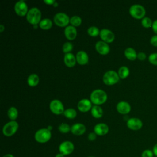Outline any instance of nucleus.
Returning a JSON list of instances; mask_svg holds the SVG:
<instances>
[{
	"instance_id": "nucleus-45",
	"label": "nucleus",
	"mask_w": 157,
	"mask_h": 157,
	"mask_svg": "<svg viewBox=\"0 0 157 157\" xmlns=\"http://www.w3.org/2000/svg\"><path fill=\"white\" fill-rule=\"evenodd\" d=\"M39 26L38 25H33V28L36 29H37L38 27H39Z\"/></svg>"
},
{
	"instance_id": "nucleus-20",
	"label": "nucleus",
	"mask_w": 157,
	"mask_h": 157,
	"mask_svg": "<svg viewBox=\"0 0 157 157\" xmlns=\"http://www.w3.org/2000/svg\"><path fill=\"white\" fill-rule=\"evenodd\" d=\"M76 58L72 53H68L64 54V63L65 65L68 67H72L76 64Z\"/></svg>"
},
{
	"instance_id": "nucleus-6",
	"label": "nucleus",
	"mask_w": 157,
	"mask_h": 157,
	"mask_svg": "<svg viewBox=\"0 0 157 157\" xmlns=\"http://www.w3.org/2000/svg\"><path fill=\"white\" fill-rule=\"evenodd\" d=\"M19 125L16 121H10L5 124L2 128V134L6 137L14 135L18 129Z\"/></svg>"
},
{
	"instance_id": "nucleus-32",
	"label": "nucleus",
	"mask_w": 157,
	"mask_h": 157,
	"mask_svg": "<svg viewBox=\"0 0 157 157\" xmlns=\"http://www.w3.org/2000/svg\"><path fill=\"white\" fill-rule=\"evenodd\" d=\"M72 48H73V45L71 42H65L62 47V50L65 54L71 53V52L72 50Z\"/></svg>"
},
{
	"instance_id": "nucleus-12",
	"label": "nucleus",
	"mask_w": 157,
	"mask_h": 157,
	"mask_svg": "<svg viewBox=\"0 0 157 157\" xmlns=\"http://www.w3.org/2000/svg\"><path fill=\"white\" fill-rule=\"evenodd\" d=\"M126 126L129 129L132 131H137L142 128L143 123L139 118L133 117L128 119L126 121Z\"/></svg>"
},
{
	"instance_id": "nucleus-18",
	"label": "nucleus",
	"mask_w": 157,
	"mask_h": 157,
	"mask_svg": "<svg viewBox=\"0 0 157 157\" xmlns=\"http://www.w3.org/2000/svg\"><path fill=\"white\" fill-rule=\"evenodd\" d=\"M64 36L66 37L67 39L69 40H74L77 34V31L75 28V27L72 26V25H68L66 26L64 31Z\"/></svg>"
},
{
	"instance_id": "nucleus-15",
	"label": "nucleus",
	"mask_w": 157,
	"mask_h": 157,
	"mask_svg": "<svg viewBox=\"0 0 157 157\" xmlns=\"http://www.w3.org/2000/svg\"><path fill=\"white\" fill-rule=\"evenodd\" d=\"M116 109L118 113L122 115H126L130 112L131 107L130 104L126 101H120L116 106Z\"/></svg>"
},
{
	"instance_id": "nucleus-4",
	"label": "nucleus",
	"mask_w": 157,
	"mask_h": 157,
	"mask_svg": "<svg viewBox=\"0 0 157 157\" xmlns=\"http://www.w3.org/2000/svg\"><path fill=\"white\" fill-rule=\"evenodd\" d=\"M129 12L132 17L139 20L145 17L146 10L144 7L140 4H133L130 7Z\"/></svg>"
},
{
	"instance_id": "nucleus-44",
	"label": "nucleus",
	"mask_w": 157,
	"mask_h": 157,
	"mask_svg": "<svg viewBox=\"0 0 157 157\" xmlns=\"http://www.w3.org/2000/svg\"><path fill=\"white\" fill-rule=\"evenodd\" d=\"M53 6L54 7H58V3L57 2H56V1H55V2L53 4Z\"/></svg>"
},
{
	"instance_id": "nucleus-31",
	"label": "nucleus",
	"mask_w": 157,
	"mask_h": 157,
	"mask_svg": "<svg viewBox=\"0 0 157 157\" xmlns=\"http://www.w3.org/2000/svg\"><path fill=\"white\" fill-rule=\"evenodd\" d=\"M141 24L143 27H144L145 28H150L152 26L153 21H151V18H150L149 17H145L144 18H143L142 19Z\"/></svg>"
},
{
	"instance_id": "nucleus-1",
	"label": "nucleus",
	"mask_w": 157,
	"mask_h": 157,
	"mask_svg": "<svg viewBox=\"0 0 157 157\" xmlns=\"http://www.w3.org/2000/svg\"><path fill=\"white\" fill-rule=\"evenodd\" d=\"M107 99L106 92L101 89H96L90 94V101L92 104L96 105H100L104 104Z\"/></svg>"
},
{
	"instance_id": "nucleus-46",
	"label": "nucleus",
	"mask_w": 157,
	"mask_h": 157,
	"mask_svg": "<svg viewBox=\"0 0 157 157\" xmlns=\"http://www.w3.org/2000/svg\"><path fill=\"white\" fill-rule=\"evenodd\" d=\"M47 129H48V130L51 131V130L52 129V126H48V127H47Z\"/></svg>"
},
{
	"instance_id": "nucleus-16",
	"label": "nucleus",
	"mask_w": 157,
	"mask_h": 157,
	"mask_svg": "<svg viewBox=\"0 0 157 157\" xmlns=\"http://www.w3.org/2000/svg\"><path fill=\"white\" fill-rule=\"evenodd\" d=\"M109 131V128L108 125L104 123H98L94 127V132L97 136H104L106 135Z\"/></svg>"
},
{
	"instance_id": "nucleus-2",
	"label": "nucleus",
	"mask_w": 157,
	"mask_h": 157,
	"mask_svg": "<svg viewBox=\"0 0 157 157\" xmlns=\"http://www.w3.org/2000/svg\"><path fill=\"white\" fill-rule=\"evenodd\" d=\"M41 16L42 14L39 9L32 7L28 10L26 18L28 22L33 26L39 24L41 21Z\"/></svg>"
},
{
	"instance_id": "nucleus-14",
	"label": "nucleus",
	"mask_w": 157,
	"mask_h": 157,
	"mask_svg": "<svg viewBox=\"0 0 157 157\" xmlns=\"http://www.w3.org/2000/svg\"><path fill=\"white\" fill-rule=\"evenodd\" d=\"M92 107V102L88 99H82L77 103V108L82 112H88Z\"/></svg>"
},
{
	"instance_id": "nucleus-27",
	"label": "nucleus",
	"mask_w": 157,
	"mask_h": 157,
	"mask_svg": "<svg viewBox=\"0 0 157 157\" xmlns=\"http://www.w3.org/2000/svg\"><path fill=\"white\" fill-rule=\"evenodd\" d=\"M63 115L68 119H74L77 116V112L72 108H69L64 111Z\"/></svg>"
},
{
	"instance_id": "nucleus-25",
	"label": "nucleus",
	"mask_w": 157,
	"mask_h": 157,
	"mask_svg": "<svg viewBox=\"0 0 157 157\" xmlns=\"http://www.w3.org/2000/svg\"><path fill=\"white\" fill-rule=\"evenodd\" d=\"M18 115V112L16 107H10L7 111V116L11 121H15Z\"/></svg>"
},
{
	"instance_id": "nucleus-34",
	"label": "nucleus",
	"mask_w": 157,
	"mask_h": 157,
	"mask_svg": "<svg viewBox=\"0 0 157 157\" xmlns=\"http://www.w3.org/2000/svg\"><path fill=\"white\" fill-rule=\"evenodd\" d=\"M154 153L153 150L146 149L144 150L141 154V157H153Z\"/></svg>"
},
{
	"instance_id": "nucleus-26",
	"label": "nucleus",
	"mask_w": 157,
	"mask_h": 157,
	"mask_svg": "<svg viewBox=\"0 0 157 157\" xmlns=\"http://www.w3.org/2000/svg\"><path fill=\"white\" fill-rule=\"evenodd\" d=\"M118 74L120 78H122V79L126 78V77H128L129 74V69L128 67L125 66H121L118 69Z\"/></svg>"
},
{
	"instance_id": "nucleus-24",
	"label": "nucleus",
	"mask_w": 157,
	"mask_h": 157,
	"mask_svg": "<svg viewBox=\"0 0 157 157\" xmlns=\"http://www.w3.org/2000/svg\"><path fill=\"white\" fill-rule=\"evenodd\" d=\"M53 25V22L50 18H44L41 20L39 23V27L43 30H48L50 29Z\"/></svg>"
},
{
	"instance_id": "nucleus-19",
	"label": "nucleus",
	"mask_w": 157,
	"mask_h": 157,
	"mask_svg": "<svg viewBox=\"0 0 157 157\" xmlns=\"http://www.w3.org/2000/svg\"><path fill=\"white\" fill-rule=\"evenodd\" d=\"M76 61L80 65H85L88 63L89 57L86 52L83 50L78 51L75 56Z\"/></svg>"
},
{
	"instance_id": "nucleus-11",
	"label": "nucleus",
	"mask_w": 157,
	"mask_h": 157,
	"mask_svg": "<svg viewBox=\"0 0 157 157\" xmlns=\"http://www.w3.org/2000/svg\"><path fill=\"white\" fill-rule=\"evenodd\" d=\"M99 36L102 41L106 43H111L115 39V35L113 33L110 29L104 28L100 31Z\"/></svg>"
},
{
	"instance_id": "nucleus-33",
	"label": "nucleus",
	"mask_w": 157,
	"mask_h": 157,
	"mask_svg": "<svg viewBox=\"0 0 157 157\" xmlns=\"http://www.w3.org/2000/svg\"><path fill=\"white\" fill-rule=\"evenodd\" d=\"M148 61L153 65L157 66V53H152L148 56Z\"/></svg>"
},
{
	"instance_id": "nucleus-39",
	"label": "nucleus",
	"mask_w": 157,
	"mask_h": 157,
	"mask_svg": "<svg viewBox=\"0 0 157 157\" xmlns=\"http://www.w3.org/2000/svg\"><path fill=\"white\" fill-rule=\"evenodd\" d=\"M44 2L47 4V5H53L55 2V0H45V1H44Z\"/></svg>"
},
{
	"instance_id": "nucleus-22",
	"label": "nucleus",
	"mask_w": 157,
	"mask_h": 157,
	"mask_svg": "<svg viewBox=\"0 0 157 157\" xmlns=\"http://www.w3.org/2000/svg\"><path fill=\"white\" fill-rule=\"evenodd\" d=\"M27 83L30 86H36L39 83V77L36 74H31L27 78Z\"/></svg>"
},
{
	"instance_id": "nucleus-17",
	"label": "nucleus",
	"mask_w": 157,
	"mask_h": 157,
	"mask_svg": "<svg viewBox=\"0 0 157 157\" xmlns=\"http://www.w3.org/2000/svg\"><path fill=\"white\" fill-rule=\"evenodd\" d=\"M86 131L85 126L80 123H77L72 124L71 127V132L75 136H81Z\"/></svg>"
},
{
	"instance_id": "nucleus-8",
	"label": "nucleus",
	"mask_w": 157,
	"mask_h": 157,
	"mask_svg": "<svg viewBox=\"0 0 157 157\" xmlns=\"http://www.w3.org/2000/svg\"><path fill=\"white\" fill-rule=\"evenodd\" d=\"M49 108L51 112L55 115H61L65 110L63 104L58 99L52 100L50 103Z\"/></svg>"
},
{
	"instance_id": "nucleus-21",
	"label": "nucleus",
	"mask_w": 157,
	"mask_h": 157,
	"mask_svg": "<svg viewBox=\"0 0 157 157\" xmlns=\"http://www.w3.org/2000/svg\"><path fill=\"white\" fill-rule=\"evenodd\" d=\"M124 54L125 57L130 61H134L137 57V52L132 47H128L126 48L124 50Z\"/></svg>"
},
{
	"instance_id": "nucleus-9",
	"label": "nucleus",
	"mask_w": 157,
	"mask_h": 157,
	"mask_svg": "<svg viewBox=\"0 0 157 157\" xmlns=\"http://www.w3.org/2000/svg\"><path fill=\"white\" fill-rule=\"evenodd\" d=\"M74 144L69 140H65L62 142L58 147L59 153H62L64 156L71 155L74 150Z\"/></svg>"
},
{
	"instance_id": "nucleus-28",
	"label": "nucleus",
	"mask_w": 157,
	"mask_h": 157,
	"mask_svg": "<svg viewBox=\"0 0 157 157\" xmlns=\"http://www.w3.org/2000/svg\"><path fill=\"white\" fill-rule=\"evenodd\" d=\"M82 18L77 15H74L70 18V23L74 27L79 26L82 24Z\"/></svg>"
},
{
	"instance_id": "nucleus-29",
	"label": "nucleus",
	"mask_w": 157,
	"mask_h": 157,
	"mask_svg": "<svg viewBox=\"0 0 157 157\" xmlns=\"http://www.w3.org/2000/svg\"><path fill=\"white\" fill-rule=\"evenodd\" d=\"M87 33L89 36H90L91 37H96L98 35H99L100 31L98 27L93 26H90V28H88Z\"/></svg>"
},
{
	"instance_id": "nucleus-40",
	"label": "nucleus",
	"mask_w": 157,
	"mask_h": 157,
	"mask_svg": "<svg viewBox=\"0 0 157 157\" xmlns=\"http://www.w3.org/2000/svg\"><path fill=\"white\" fill-rule=\"evenodd\" d=\"M153 152L154 153V155L157 157V143L154 145L153 148Z\"/></svg>"
},
{
	"instance_id": "nucleus-7",
	"label": "nucleus",
	"mask_w": 157,
	"mask_h": 157,
	"mask_svg": "<svg viewBox=\"0 0 157 157\" xmlns=\"http://www.w3.org/2000/svg\"><path fill=\"white\" fill-rule=\"evenodd\" d=\"M53 21L55 24L58 26L66 27L70 23V18L65 13L58 12L55 15Z\"/></svg>"
},
{
	"instance_id": "nucleus-10",
	"label": "nucleus",
	"mask_w": 157,
	"mask_h": 157,
	"mask_svg": "<svg viewBox=\"0 0 157 157\" xmlns=\"http://www.w3.org/2000/svg\"><path fill=\"white\" fill-rule=\"evenodd\" d=\"M14 10L16 14L20 17L26 16L28 12L27 4L23 0L17 2L14 6Z\"/></svg>"
},
{
	"instance_id": "nucleus-5",
	"label": "nucleus",
	"mask_w": 157,
	"mask_h": 157,
	"mask_svg": "<svg viewBox=\"0 0 157 157\" xmlns=\"http://www.w3.org/2000/svg\"><path fill=\"white\" fill-rule=\"evenodd\" d=\"M120 77L118 73L113 70L105 72L102 77V81L106 85H113L119 82Z\"/></svg>"
},
{
	"instance_id": "nucleus-47",
	"label": "nucleus",
	"mask_w": 157,
	"mask_h": 157,
	"mask_svg": "<svg viewBox=\"0 0 157 157\" xmlns=\"http://www.w3.org/2000/svg\"><path fill=\"white\" fill-rule=\"evenodd\" d=\"M88 157H94V156H88Z\"/></svg>"
},
{
	"instance_id": "nucleus-37",
	"label": "nucleus",
	"mask_w": 157,
	"mask_h": 157,
	"mask_svg": "<svg viewBox=\"0 0 157 157\" xmlns=\"http://www.w3.org/2000/svg\"><path fill=\"white\" fill-rule=\"evenodd\" d=\"M150 44L155 47H157V35L153 36L150 39Z\"/></svg>"
},
{
	"instance_id": "nucleus-35",
	"label": "nucleus",
	"mask_w": 157,
	"mask_h": 157,
	"mask_svg": "<svg viewBox=\"0 0 157 157\" xmlns=\"http://www.w3.org/2000/svg\"><path fill=\"white\" fill-rule=\"evenodd\" d=\"M97 135L94 132H91L88 135V139L90 141H94L96 140Z\"/></svg>"
},
{
	"instance_id": "nucleus-13",
	"label": "nucleus",
	"mask_w": 157,
	"mask_h": 157,
	"mask_svg": "<svg viewBox=\"0 0 157 157\" xmlns=\"http://www.w3.org/2000/svg\"><path fill=\"white\" fill-rule=\"evenodd\" d=\"M96 50L101 55H106L110 52V47L107 43L102 40L98 41L95 44Z\"/></svg>"
},
{
	"instance_id": "nucleus-38",
	"label": "nucleus",
	"mask_w": 157,
	"mask_h": 157,
	"mask_svg": "<svg viewBox=\"0 0 157 157\" xmlns=\"http://www.w3.org/2000/svg\"><path fill=\"white\" fill-rule=\"evenodd\" d=\"M151 28H152L153 31L157 35V19L155 20L154 21H153Z\"/></svg>"
},
{
	"instance_id": "nucleus-3",
	"label": "nucleus",
	"mask_w": 157,
	"mask_h": 157,
	"mask_svg": "<svg viewBox=\"0 0 157 157\" xmlns=\"http://www.w3.org/2000/svg\"><path fill=\"white\" fill-rule=\"evenodd\" d=\"M52 137L51 131L47 128H41L38 129L34 134L35 140L40 144L46 143L50 140Z\"/></svg>"
},
{
	"instance_id": "nucleus-42",
	"label": "nucleus",
	"mask_w": 157,
	"mask_h": 157,
	"mask_svg": "<svg viewBox=\"0 0 157 157\" xmlns=\"http://www.w3.org/2000/svg\"><path fill=\"white\" fill-rule=\"evenodd\" d=\"M2 157H14V156L12 155V154H10V153H7V154H6L4 155Z\"/></svg>"
},
{
	"instance_id": "nucleus-41",
	"label": "nucleus",
	"mask_w": 157,
	"mask_h": 157,
	"mask_svg": "<svg viewBox=\"0 0 157 157\" xmlns=\"http://www.w3.org/2000/svg\"><path fill=\"white\" fill-rule=\"evenodd\" d=\"M4 29H5V26L3 25H2V24L0 25V32L1 33L3 32L4 31Z\"/></svg>"
},
{
	"instance_id": "nucleus-43",
	"label": "nucleus",
	"mask_w": 157,
	"mask_h": 157,
	"mask_svg": "<svg viewBox=\"0 0 157 157\" xmlns=\"http://www.w3.org/2000/svg\"><path fill=\"white\" fill-rule=\"evenodd\" d=\"M55 157H64V155L59 152L58 153H57V154L55 155Z\"/></svg>"
},
{
	"instance_id": "nucleus-30",
	"label": "nucleus",
	"mask_w": 157,
	"mask_h": 157,
	"mask_svg": "<svg viewBox=\"0 0 157 157\" xmlns=\"http://www.w3.org/2000/svg\"><path fill=\"white\" fill-rule=\"evenodd\" d=\"M71 127L68 124L65 123H62L58 126V130L60 132L63 134H66L71 131Z\"/></svg>"
},
{
	"instance_id": "nucleus-36",
	"label": "nucleus",
	"mask_w": 157,
	"mask_h": 157,
	"mask_svg": "<svg viewBox=\"0 0 157 157\" xmlns=\"http://www.w3.org/2000/svg\"><path fill=\"white\" fill-rule=\"evenodd\" d=\"M137 58H138V59H139L140 61H144L146 59V54L142 52H139L137 53Z\"/></svg>"
},
{
	"instance_id": "nucleus-23",
	"label": "nucleus",
	"mask_w": 157,
	"mask_h": 157,
	"mask_svg": "<svg viewBox=\"0 0 157 157\" xmlns=\"http://www.w3.org/2000/svg\"><path fill=\"white\" fill-rule=\"evenodd\" d=\"M91 115L95 118H100L103 115V110L99 105H93L91 109Z\"/></svg>"
}]
</instances>
